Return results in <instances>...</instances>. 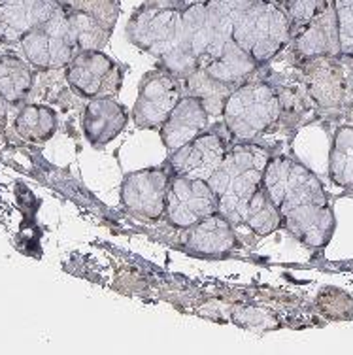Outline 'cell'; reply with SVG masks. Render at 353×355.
Wrapping results in <instances>:
<instances>
[{
	"instance_id": "6da1fadb",
	"label": "cell",
	"mask_w": 353,
	"mask_h": 355,
	"mask_svg": "<svg viewBox=\"0 0 353 355\" xmlns=\"http://www.w3.org/2000/svg\"><path fill=\"white\" fill-rule=\"evenodd\" d=\"M263 182L287 231L306 246H325L334 216L320 180L295 159L270 157Z\"/></svg>"
},
{
	"instance_id": "7a4b0ae2",
	"label": "cell",
	"mask_w": 353,
	"mask_h": 355,
	"mask_svg": "<svg viewBox=\"0 0 353 355\" xmlns=\"http://www.w3.org/2000/svg\"><path fill=\"white\" fill-rule=\"evenodd\" d=\"M180 0H150L138 10L129 23V35L135 44L159 57L176 76H189L198 69L197 59L187 48L184 17Z\"/></svg>"
},
{
	"instance_id": "3957f363",
	"label": "cell",
	"mask_w": 353,
	"mask_h": 355,
	"mask_svg": "<svg viewBox=\"0 0 353 355\" xmlns=\"http://www.w3.org/2000/svg\"><path fill=\"white\" fill-rule=\"evenodd\" d=\"M270 161V153L255 146L242 142L227 150L223 163L208 184L216 193L219 202V212L231 219L232 223L242 225L248 206L265 189V168Z\"/></svg>"
},
{
	"instance_id": "277c9868",
	"label": "cell",
	"mask_w": 353,
	"mask_h": 355,
	"mask_svg": "<svg viewBox=\"0 0 353 355\" xmlns=\"http://www.w3.org/2000/svg\"><path fill=\"white\" fill-rule=\"evenodd\" d=\"M231 36L257 62H266L291 38L286 10L274 0H250L231 15Z\"/></svg>"
},
{
	"instance_id": "5b68a950",
	"label": "cell",
	"mask_w": 353,
	"mask_h": 355,
	"mask_svg": "<svg viewBox=\"0 0 353 355\" xmlns=\"http://www.w3.org/2000/svg\"><path fill=\"white\" fill-rule=\"evenodd\" d=\"M279 112V96L270 85L244 82L225 103V127L240 142H252L278 121Z\"/></svg>"
},
{
	"instance_id": "8992f818",
	"label": "cell",
	"mask_w": 353,
	"mask_h": 355,
	"mask_svg": "<svg viewBox=\"0 0 353 355\" xmlns=\"http://www.w3.org/2000/svg\"><path fill=\"white\" fill-rule=\"evenodd\" d=\"M187 48L197 59L198 69L221 53L231 40V17L212 0L185 4L182 10Z\"/></svg>"
},
{
	"instance_id": "52a82bcc",
	"label": "cell",
	"mask_w": 353,
	"mask_h": 355,
	"mask_svg": "<svg viewBox=\"0 0 353 355\" xmlns=\"http://www.w3.org/2000/svg\"><path fill=\"white\" fill-rule=\"evenodd\" d=\"M23 55L34 69L53 70L67 67L74 59L78 40L68 10L61 8L57 14L21 38Z\"/></svg>"
},
{
	"instance_id": "ba28073f",
	"label": "cell",
	"mask_w": 353,
	"mask_h": 355,
	"mask_svg": "<svg viewBox=\"0 0 353 355\" xmlns=\"http://www.w3.org/2000/svg\"><path fill=\"white\" fill-rule=\"evenodd\" d=\"M219 212V202L208 180L184 174L170 176L164 202V216L172 225L189 229L206 216Z\"/></svg>"
},
{
	"instance_id": "9c48e42d",
	"label": "cell",
	"mask_w": 353,
	"mask_h": 355,
	"mask_svg": "<svg viewBox=\"0 0 353 355\" xmlns=\"http://www.w3.org/2000/svg\"><path fill=\"white\" fill-rule=\"evenodd\" d=\"M182 85L178 76L164 70H151L142 78L132 119L140 129H161L172 110L182 101Z\"/></svg>"
},
{
	"instance_id": "30bf717a",
	"label": "cell",
	"mask_w": 353,
	"mask_h": 355,
	"mask_svg": "<svg viewBox=\"0 0 353 355\" xmlns=\"http://www.w3.org/2000/svg\"><path fill=\"white\" fill-rule=\"evenodd\" d=\"M67 82L76 93L87 98L114 95L119 89V70L98 49H82L67 64Z\"/></svg>"
},
{
	"instance_id": "8fae6325",
	"label": "cell",
	"mask_w": 353,
	"mask_h": 355,
	"mask_svg": "<svg viewBox=\"0 0 353 355\" xmlns=\"http://www.w3.org/2000/svg\"><path fill=\"white\" fill-rule=\"evenodd\" d=\"M170 174L164 168H144L125 176L121 202L127 212L140 219H159L164 216Z\"/></svg>"
},
{
	"instance_id": "7c38bea8",
	"label": "cell",
	"mask_w": 353,
	"mask_h": 355,
	"mask_svg": "<svg viewBox=\"0 0 353 355\" xmlns=\"http://www.w3.org/2000/svg\"><path fill=\"white\" fill-rule=\"evenodd\" d=\"M227 155L225 138L216 130H204L197 138L170 153V166L176 174L210 180Z\"/></svg>"
},
{
	"instance_id": "4fadbf2b",
	"label": "cell",
	"mask_w": 353,
	"mask_h": 355,
	"mask_svg": "<svg viewBox=\"0 0 353 355\" xmlns=\"http://www.w3.org/2000/svg\"><path fill=\"white\" fill-rule=\"evenodd\" d=\"M61 8L57 0H0V44H19L23 36L48 23Z\"/></svg>"
},
{
	"instance_id": "5bb4252c",
	"label": "cell",
	"mask_w": 353,
	"mask_h": 355,
	"mask_svg": "<svg viewBox=\"0 0 353 355\" xmlns=\"http://www.w3.org/2000/svg\"><path fill=\"white\" fill-rule=\"evenodd\" d=\"M129 123V114L112 95L95 96L83 110V135L93 146H106L121 135Z\"/></svg>"
},
{
	"instance_id": "9a60e30c",
	"label": "cell",
	"mask_w": 353,
	"mask_h": 355,
	"mask_svg": "<svg viewBox=\"0 0 353 355\" xmlns=\"http://www.w3.org/2000/svg\"><path fill=\"white\" fill-rule=\"evenodd\" d=\"M208 117L210 114L198 96H182V101L176 104V108L172 110L169 119L161 127V137L166 150L172 153L193 138H197L208 127Z\"/></svg>"
},
{
	"instance_id": "2e32d148",
	"label": "cell",
	"mask_w": 353,
	"mask_h": 355,
	"mask_svg": "<svg viewBox=\"0 0 353 355\" xmlns=\"http://www.w3.org/2000/svg\"><path fill=\"white\" fill-rule=\"evenodd\" d=\"M234 223L221 212L212 214L189 227V234L185 239V248L197 255L219 257L227 255L238 246Z\"/></svg>"
},
{
	"instance_id": "e0dca14e",
	"label": "cell",
	"mask_w": 353,
	"mask_h": 355,
	"mask_svg": "<svg viewBox=\"0 0 353 355\" xmlns=\"http://www.w3.org/2000/svg\"><path fill=\"white\" fill-rule=\"evenodd\" d=\"M295 46L306 57H333L342 53L334 6H327L316 19L300 28Z\"/></svg>"
},
{
	"instance_id": "ac0fdd59",
	"label": "cell",
	"mask_w": 353,
	"mask_h": 355,
	"mask_svg": "<svg viewBox=\"0 0 353 355\" xmlns=\"http://www.w3.org/2000/svg\"><path fill=\"white\" fill-rule=\"evenodd\" d=\"M257 64L259 62L253 59L252 55L244 51L231 38L225 44L221 53L210 59L208 62H204L200 69L206 70L212 78H216L219 82L236 87L238 83H244L255 72Z\"/></svg>"
},
{
	"instance_id": "d6986e66",
	"label": "cell",
	"mask_w": 353,
	"mask_h": 355,
	"mask_svg": "<svg viewBox=\"0 0 353 355\" xmlns=\"http://www.w3.org/2000/svg\"><path fill=\"white\" fill-rule=\"evenodd\" d=\"M34 76L17 55H0V95L8 104H19L33 89Z\"/></svg>"
},
{
	"instance_id": "ffe728a7",
	"label": "cell",
	"mask_w": 353,
	"mask_h": 355,
	"mask_svg": "<svg viewBox=\"0 0 353 355\" xmlns=\"http://www.w3.org/2000/svg\"><path fill=\"white\" fill-rule=\"evenodd\" d=\"M14 129L27 142H46L57 130V116L49 106L27 104L19 110V114L15 117Z\"/></svg>"
},
{
	"instance_id": "44dd1931",
	"label": "cell",
	"mask_w": 353,
	"mask_h": 355,
	"mask_svg": "<svg viewBox=\"0 0 353 355\" xmlns=\"http://www.w3.org/2000/svg\"><path fill=\"white\" fill-rule=\"evenodd\" d=\"M187 89H189V95L198 96L203 101L210 116H221L223 114L225 103L234 91L232 85H227V83L212 78L204 69L193 70L187 76Z\"/></svg>"
},
{
	"instance_id": "7402d4cb",
	"label": "cell",
	"mask_w": 353,
	"mask_h": 355,
	"mask_svg": "<svg viewBox=\"0 0 353 355\" xmlns=\"http://www.w3.org/2000/svg\"><path fill=\"white\" fill-rule=\"evenodd\" d=\"M329 172L340 187H353V127H344L336 132L331 148Z\"/></svg>"
},
{
	"instance_id": "603a6c76",
	"label": "cell",
	"mask_w": 353,
	"mask_h": 355,
	"mask_svg": "<svg viewBox=\"0 0 353 355\" xmlns=\"http://www.w3.org/2000/svg\"><path fill=\"white\" fill-rule=\"evenodd\" d=\"M336 67H320L310 76V91L316 101L325 106H334L342 98L344 80Z\"/></svg>"
},
{
	"instance_id": "cb8c5ba5",
	"label": "cell",
	"mask_w": 353,
	"mask_h": 355,
	"mask_svg": "<svg viewBox=\"0 0 353 355\" xmlns=\"http://www.w3.org/2000/svg\"><path fill=\"white\" fill-rule=\"evenodd\" d=\"M327 6L325 0H284V10L291 23V35L316 19Z\"/></svg>"
},
{
	"instance_id": "d4e9b609",
	"label": "cell",
	"mask_w": 353,
	"mask_h": 355,
	"mask_svg": "<svg viewBox=\"0 0 353 355\" xmlns=\"http://www.w3.org/2000/svg\"><path fill=\"white\" fill-rule=\"evenodd\" d=\"M338 23L340 49L344 55H353V0H334Z\"/></svg>"
},
{
	"instance_id": "484cf974",
	"label": "cell",
	"mask_w": 353,
	"mask_h": 355,
	"mask_svg": "<svg viewBox=\"0 0 353 355\" xmlns=\"http://www.w3.org/2000/svg\"><path fill=\"white\" fill-rule=\"evenodd\" d=\"M6 101H4V96L0 95V119H2V117L6 116Z\"/></svg>"
},
{
	"instance_id": "4316f807",
	"label": "cell",
	"mask_w": 353,
	"mask_h": 355,
	"mask_svg": "<svg viewBox=\"0 0 353 355\" xmlns=\"http://www.w3.org/2000/svg\"><path fill=\"white\" fill-rule=\"evenodd\" d=\"M182 4H191V2H200V0H180Z\"/></svg>"
}]
</instances>
